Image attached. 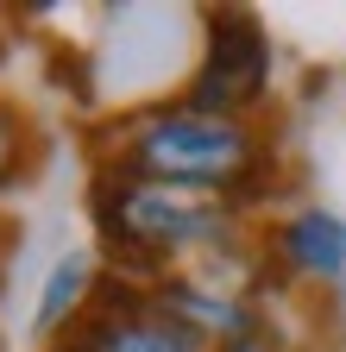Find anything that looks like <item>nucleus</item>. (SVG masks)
I'll return each mask as SVG.
<instances>
[{"instance_id": "1", "label": "nucleus", "mask_w": 346, "mask_h": 352, "mask_svg": "<svg viewBox=\"0 0 346 352\" xmlns=\"http://www.w3.org/2000/svg\"><path fill=\"white\" fill-rule=\"evenodd\" d=\"M120 170L145 176L164 189H189V195H221V201H252L258 176H265V145L246 120L221 113H195L183 101L145 107L120 126Z\"/></svg>"}, {"instance_id": "2", "label": "nucleus", "mask_w": 346, "mask_h": 352, "mask_svg": "<svg viewBox=\"0 0 346 352\" xmlns=\"http://www.w3.org/2000/svg\"><path fill=\"white\" fill-rule=\"evenodd\" d=\"M89 208H95L107 258L120 271H139V277H151L158 264L183 258V252L221 245L233 233V201L164 189V183H145V176L120 170V164H101L95 189H89Z\"/></svg>"}, {"instance_id": "3", "label": "nucleus", "mask_w": 346, "mask_h": 352, "mask_svg": "<svg viewBox=\"0 0 346 352\" xmlns=\"http://www.w3.org/2000/svg\"><path fill=\"white\" fill-rule=\"evenodd\" d=\"M265 88H271V38H265V25H258L252 13H239V7L214 13L208 19L202 69L183 88V107L239 120L252 101H265Z\"/></svg>"}, {"instance_id": "4", "label": "nucleus", "mask_w": 346, "mask_h": 352, "mask_svg": "<svg viewBox=\"0 0 346 352\" xmlns=\"http://www.w3.org/2000/svg\"><path fill=\"white\" fill-rule=\"evenodd\" d=\"M271 252L290 264L296 277H315V283H334L346 271V220L327 214V208H309L283 220V227L271 233Z\"/></svg>"}, {"instance_id": "5", "label": "nucleus", "mask_w": 346, "mask_h": 352, "mask_svg": "<svg viewBox=\"0 0 346 352\" xmlns=\"http://www.w3.org/2000/svg\"><path fill=\"white\" fill-rule=\"evenodd\" d=\"M101 277H95V258L89 252H63L57 271L45 277V296H38V333H57L63 321H82L95 302Z\"/></svg>"}, {"instance_id": "6", "label": "nucleus", "mask_w": 346, "mask_h": 352, "mask_svg": "<svg viewBox=\"0 0 346 352\" xmlns=\"http://www.w3.org/2000/svg\"><path fill=\"white\" fill-rule=\"evenodd\" d=\"M32 157H38V145H32V126H25V113L0 101V189H7V183H25Z\"/></svg>"}]
</instances>
